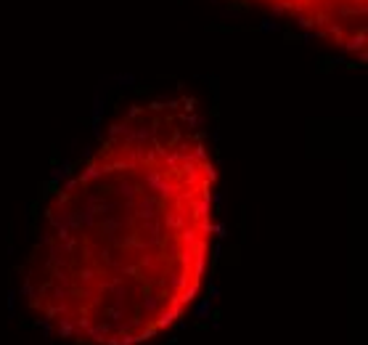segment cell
Returning <instances> with one entry per match:
<instances>
[{
    "mask_svg": "<svg viewBox=\"0 0 368 345\" xmlns=\"http://www.w3.org/2000/svg\"><path fill=\"white\" fill-rule=\"evenodd\" d=\"M214 165L186 98L135 104L64 178L27 263V303L74 345H146L196 300Z\"/></svg>",
    "mask_w": 368,
    "mask_h": 345,
    "instance_id": "1",
    "label": "cell"
},
{
    "mask_svg": "<svg viewBox=\"0 0 368 345\" xmlns=\"http://www.w3.org/2000/svg\"><path fill=\"white\" fill-rule=\"evenodd\" d=\"M252 3L297 21L300 27L358 56L360 61L366 59V0H252Z\"/></svg>",
    "mask_w": 368,
    "mask_h": 345,
    "instance_id": "2",
    "label": "cell"
}]
</instances>
